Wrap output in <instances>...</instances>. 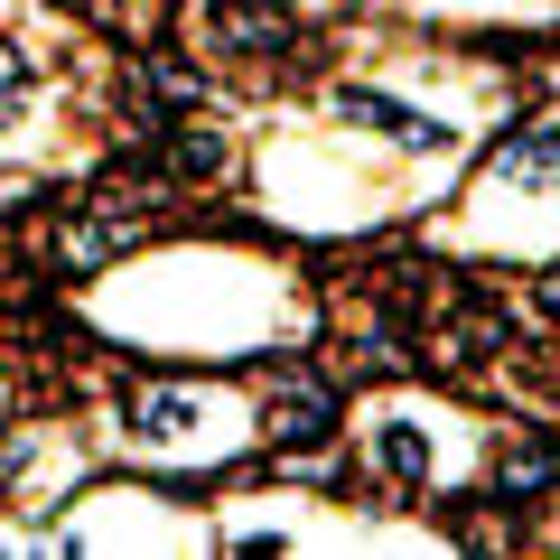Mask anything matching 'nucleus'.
I'll use <instances>...</instances> for the list:
<instances>
[{"instance_id": "nucleus-1", "label": "nucleus", "mask_w": 560, "mask_h": 560, "mask_svg": "<svg viewBox=\"0 0 560 560\" xmlns=\"http://www.w3.org/2000/svg\"><path fill=\"white\" fill-rule=\"evenodd\" d=\"M290 0H197V38L215 47V57H234V66H261V57H280L290 47Z\"/></svg>"}, {"instance_id": "nucleus-2", "label": "nucleus", "mask_w": 560, "mask_h": 560, "mask_svg": "<svg viewBox=\"0 0 560 560\" xmlns=\"http://www.w3.org/2000/svg\"><path fill=\"white\" fill-rule=\"evenodd\" d=\"M150 234V215H140L131 197H84L75 215H66V234H57V271H103V261H121L131 243Z\"/></svg>"}, {"instance_id": "nucleus-3", "label": "nucleus", "mask_w": 560, "mask_h": 560, "mask_svg": "<svg viewBox=\"0 0 560 560\" xmlns=\"http://www.w3.org/2000/svg\"><path fill=\"white\" fill-rule=\"evenodd\" d=\"M486 187H504V197H551L560 187V121L504 131L495 150H486Z\"/></svg>"}, {"instance_id": "nucleus-4", "label": "nucleus", "mask_w": 560, "mask_h": 560, "mask_svg": "<svg viewBox=\"0 0 560 560\" xmlns=\"http://www.w3.org/2000/svg\"><path fill=\"white\" fill-rule=\"evenodd\" d=\"M337 121H355V131H383L393 150H420V160H440V150H448V131H440L430 113H411V103L374 94V84H337Z\"/></svg>"}, {"instance_id": "nucleus-5", "label": "nucleus", "mask_w": 560, "mask_h": 560, "mask_svg": "<svg viewBox=\"0 0 560 560\" xmlns=\"http://www.w3.org/2000/svg\"><path fill=\"white\" fill-rule=\"evenodd\" d=\"M261 420H271V440H280V448H327V440H337V393H327L318 374H280V383H271V411H261Z\"/></svg>"}, {"instance_id": "nucleus-6", "label": "nucleus", "mask_w": 560, "mask_h": 560, "mask_svg": "<svg viewBox=\"0 0 560 560\" xmlns=\"http://www.w3.org/2000/svg\"><path fill=\"white\" fill-rule=\"evenodd\" d=\"M121 430H131L140 448H168L197 430V393H178V383H131L121 393Z\"/></svg>"}, {"instance_id": "nucleus-7", "label": "nucleus", "mask_w": 560, "mask_h": 560, "mask_svg": "<svg viewBox=\"0 0 560 560\" xmlns=\"http://www.w3.org/2000/svg\"><path fill=\"white\" fill-rule=\"evenodd\" d=\"M541 486H560V440H541V430H504V440H495V495L504 504H533Z\"/></svg>"}, {"instance_id": "nucleus-8", "label": "nucleus", "mask_w": 560, "mask_h": 560, "mask_svg": "<svg viewBox=\"0 0 560 560\" xmlns=\"http://www.w3.org/2000/svg\"><path fill=\"white\" fill-rule=\"evenodd\" d=\"M168 168H178V178H224V160H234V140L215 131V121L206 113H187V121H168Z\"/></svg>"}, {"instance_id": "nucleus-9", "label": "nucleus", "mask_w": 560, "mask_h": 560, "mask_svg": "<svg viewBox=\"0 0 560 560\" xmlns=\"http://www.w3.org/2000/svg\"><path fill=\"white\" fill-rule=\"evenodd\" d=\"M374 467L393 486H430V430H420V420H383L374 430Z\"/></svg>"}, {"instance_id": "nucleus-10", "label": "nucleus", "mask_w": 560, "mask_h": 560, "mask_svg": "<svg viewBox=\"0 0 560 560\" xmlns=\"http://www.w3.org/2000/svg\"><path fill=\"white\" fill-rule=\"evenodd\" d=\"M28 113H38V66L20 47H0V131H20Z\"/></svg>"}, {"instance_id": "nucleus-11", "label": "nucleus", "mask_w": 560, "mask_h": 560, "mask_svg": "<svg viewBox=\"0 0 560 560\" xmlns=\"http://www.w3.org/2000/svg\"><path fill=\"white\" fill-rule=\"evenodd\" d=\"M541 308H551V327H560V271H541Z\"/></svg>"}]
</instances>
